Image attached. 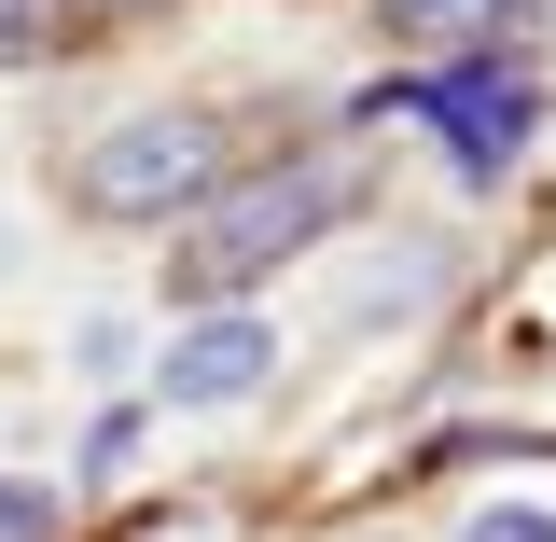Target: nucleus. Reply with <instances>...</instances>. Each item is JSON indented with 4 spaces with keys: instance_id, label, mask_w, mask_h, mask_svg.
Returning <instances> with one entry per match:
<instances>
[{
    "instance_id": "1",
    "label": "nucleus",
    "mask_w": 556,
    "mask_h": 542,
    "mask_svg": "<svg viewBox=\"0 0 556 542\" xmlns=\"http://www.w3.org/2000/svg\"><path fill=\"white\" fill-rule=\"evenodd\" d=\"M348 209V167H320V153H292V167H251V181H223V196L181 223V251H167V292L181 306H237L265 265H292V251H320Z\"/></svg>"
},
{
    "instance_id": "2",
    "label": "nucleus",
    "mask_w": 556,
    "mask_h": 542,
    "mask_svg": "<svg viewBox=\"0 0 556 542\" xmlns=\"http://www.w3.org/2000/svg\"><path fill=\"white\" fill-rule=\"evenodd\" d=\"M70 196L98 209V223H195L223 196V126L208 112H126V126L84 139Z\"/></svg>"
},
{
    "instance_id": "3",
    "label": "nucleus",
    "mask_w": 556,
    "mask_h": 542,
    "mask_svg": "<svg viewBox=\"0 0 556 542\" xmlns=\"http://www.w3.org/2000/svg\"><path fill=\"white\" fill-rule=\"evenodd\" d=\"M278 376V320H251V306H195L181 335H167V362H153V390L181 417H223V404H251Z\"/></svg>"
},
{
    "instance_id": "4",
    "label": "nucleus",
    "mask_w": 556,
    "mask_h": 542,
    "mask_svg": "<svg viewBox=\"0 0 556 542\" xmlns=\"http://www.w3.org/2000/svg\"><path fill=\"white\" fill-rule=\"evenodd\" d=\"M431 112L459 126V167H515L529 153V84H501V70H459Z\"/></svg>"
},
{
    "instance_id": "5",
    "label": "nucleus",
    "mask_w": 556,
    "mask_h": 542,
    "mask_svg": "<svg viewBox=\"0 0 556 542\" xmlns=\"http://www.w3.org/2000/svg\"><path fill=\"white\" fill-rule=\"evenodd\" d=\"M486 14H501V0H390V42H459Z\"/></svg>"
},
{
    "instance_id": "6",
    "label": "nucleus",
    "mask_w": 556,
    "mask_h": 542,
    "mask_svg": "<svg viewBox=\"0 0 556 542\" xmlns=\"http://www.w3.org/2000/svg\"><path fill=\"white\" fill-rule=\"evenodd\" d=\"M459 542H556V515H543V501H486Z\"/></svg>"
},
{
    "instance_id": "7",
    "label": "nucleus",
    "mask_w": 556,
    "mask_h": 542,
    "mask_svg": "<svg viewBox=\"0 0 556 542\" xmlns=\"http://www.w3.org/2000/svg\"><path fill=\"white\" fill-rule=\"evenodd\" d=\"M486 28H501V42H556V0H501Z\"/></svg>"
},
{
    "instance_id": "8",
    "label": "nucleus",
    "mask_w": 556,
    "mask_h": 542,
    "mask_svg": "<svg viewBox=\"0 0 556 542\" xmlns=\"http://www.w3.org/2000/svg\"><path fill=\"white\" fill-rule=\"evenodd\" d=\"M28 529H56V515H42L28 487H0V542H28Z\"/></svg>"
},
{
    "instance_id": "9",
    "label": "nucleus",
    "mask_w": 556,
    "mask_h": 542,
    "mask_svg": "<svg viewBox=\"0 0 556 542\" xmlns=\"http://www.w3.org/2000/svg\"><path fill=\"white\" fill-rule=\"evenodd\" d=\"M70 14H126V0H70Z\"/></svg>"
}]
</instances>
